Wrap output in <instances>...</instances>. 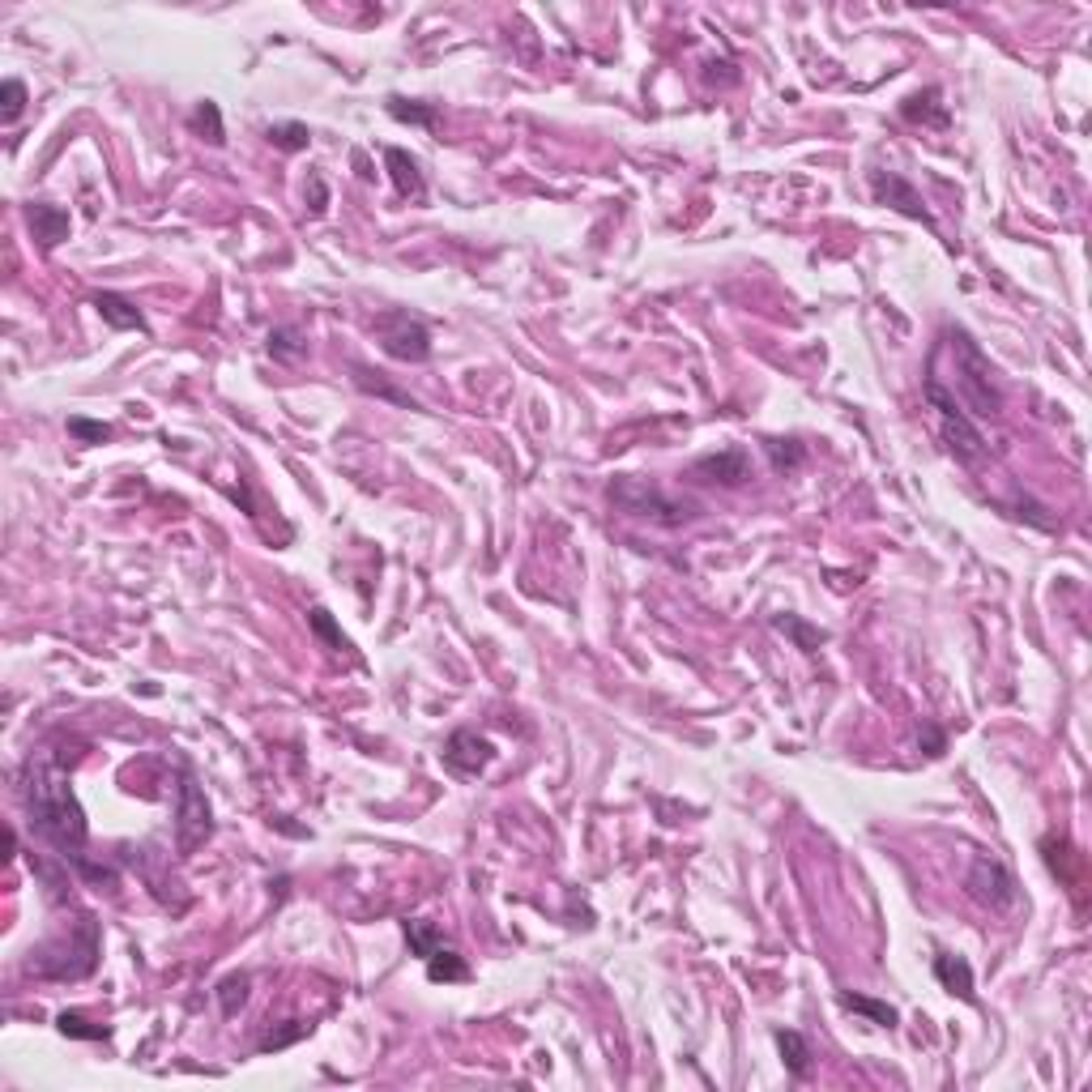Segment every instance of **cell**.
I'll return each instance as SVG.
<instances>
[{
  "mask_svg": "<svg viewBox=\"0 0 1092 1092\" xmlns=\"http://www.w3.org/2000/svg\"><path fill=\"white\" fill-rule=\"evenodd\" d=\"M926 401H930V410L939 414L943 444H948V453L956 457V462H965V465L981 462V457H986V436H981L977 423L965 414V406L935 380V376H926Z\"/></svg>",
  "mask_w": 1092,
  "mask_h": 1092,
  "instance_id": "277c9868",
  "label": "cell"
},
{
  "mask_svg": "<svg viewBox=\"0 0 1092 1092\" xmlns=\"http://www.w3.org/2000/svg\"><path fill=\"white\" fill-rule=\"evenodd\" d=\"M427 977L431 981H465L469 977V965L453 948H436V952L427 956Z\"/></svg>",
  "mask_w": 1092,
  "mask_h": 1092,
  "instance_id": "ffe728a7",
  "label": "cell"
},
{
  "mask_svg": "<svg viewBox=\"0 0 1092 1092\" xmlns=\"http://www.w3.org/2000/svg\"><path fill=\"white\" fill-rule=\"evenodd\" d=\"M265 137L274 141L278 150L294 154V150H307V141H312V132H307V125H299V120H287V125H269V132H265Z\"/></svg>",
  "mask_w": 1092,
  "mask_h": 1092,
  "instance_id": "484cf974",
  "label": "cell"
},
{
  "mask_svg": "<svg viewBox=\"0 0 1092 1092\" xmlns=\"http://www.w3.org/2000/svg\"><path fill=\"white\" fill-rule=\"evenodd\" d=\"M307 619H312V631H316V636L329 640V649H350V640L342 636V628L333 624V615L325 611V606H312V615H307Z\"/></svg>",
  "mask_w": 1092,
  "mask_h": 1092,
  "instance_id": "f1b7e54d",
  "label": "cell"
},
{
  "mask_svg": "<svg viewBox=\"0 0 1092 1092\" xmlns=\"http://www.w3.org/2000/svg\"><path fill=\"white\" fill-rule=\"evenodd\" d=\"M376 337H380L384 355L397 363H423L431 359V329L419 316H410L406 307H388L376 316Z\"/></svg>",
  "mask_w": 1092,
  "mask_h": 1092,
  "instance_id": "8992f818",
  "label": "cell"
},
{
  "mask_svg": "<svg viewBox=\"0 0 1092 1092\" xmlns=\"http://www.w3.org/2000/svg\"><path fill=\"white\" fill-rule=\"evenodd\" d=\"M943 350H952V388L948 393L961 401L965 414H977V419H994L1003 410V393L994 384L990 359L986 350L973 342V333L961 325L943 329Z\"/></svg>",
  "mask_w": 1092,
  "mask_h": 1092,
  "instance_id": "7a4b0ae2",
  "label": "cell"
},
{
  "mask_svg": "<svg viewBox=\"0 0 1092 1092\" xmlns=\"http://www.w3.org/2000/svg\"><path fill=\"white\" fill-rule=\"evenodd\" d=\"M841 1007L849 1011H862V1016H871L875 1024H883V1029H896V1007H887L880 999H867V994H841Z\"/></svg>",
  "mask_w": 1092,
  "mask_h": 1092,
  "instance_id": "d4e9b609",
  "label": "cell"
},
{
  "mask_svg": "<svg viewBox=\"0 0 1092 1092\" xmlns=\"http://www.w3.org/2000/svg\"><path fill=\"white\" fill-rule=\"evenodd\" d=\"M939 99H943L939 90H922V94H909V99H905V107H900V116H905V120H913V125H935V128H943V125H948V107H943Z\"/></svg>",
  "mask_w": 1092,
  "mask_h": 1092,
  "instance_id": "2e32d148",
  "label": "cell"
},
{
  "mask_svg": "<svg viewBox=\"0 0 1092 1092\" xmlns=\"http://www.w3.org/2000/svg\"><path fill=\"white\" fill-rule=\"evenodd\" d=\"M935 977L948 986L952 994H961L965 1003H973V968H968L965 956H935Z\"/></svg>",
  "mask_w": 1092,
  "mask_h": 1092,
  "instance_id": "9a60e30c",
  "label": "cell"
},
{
  "mask_svg": "<svg viewBox=\"0 0 1092 1092\" xmlns=\"http://www.w3.org/2000/svg\"><path fill=\"white\" fill-rule=\"evenodd\" d=\"M56 1029H60L64 1037H77V1042H107V1037H112V1029H107V1024L86 1020L82 1011H60V1016H56Z\"/></svg>",
  "mask_w": 1092,
  "mask_h": 1092,
  "instance_id": "7402d4cb",
  "label": "cell"
},
{
  "mask_svg": "<svg viewBox=\"0 0 1092 1092\" xmlns=\"http://www.w3.org/2000/svg\"><path fill=\"white\" fill-rule=\"evenodd\" d=\"M90 307H94V312H99L112 329H120V333H128V329L145 333V316L137 312V307H132V299H125V294L99 291V294H90Z\"/></svg>",
  "mask_w": 1092,
  "mask_h": 1092,
  "instance_id": "4fadbf2b",
  "label": "cell"
},
{
  "mask_svg": "<svg viewBox=\"0 0 1092 1092\" xmlns=\"http://www.w3.org/2000/svg\"><path fill=\"white\" fill-rule=\"evenodd\" d=\"M94 965H99V922L82 918L69 935L35 948L31 961H26V973L51 977V981H77V977L94 973Z\"/></svg>",
  "mask_w": 1092,
  "mask_h": 1092,
  "instance_id": "3957f363",
  "label": "cell"
},
{
  "mask_svg": "<svg viewBox=\"0 0 1092 1092\" xmlns=\"http://www.w3.org/2000/svg\"><path fill=\"white\" fill-rule=\"evenodd\" d=\"M918 743H922V751H926V756L935 760V756H943V751H948V734H943L935 721H922V730H918Z\"/></svg>",
  "mask_w": 1092,
  "mask_h": 1092,
  "instance_id": "d6a6232c",
  "label": "cell"
},
{
  "mask_svg": "<svg viewBox=\"0 0 1092 1092\" xmlns=\"http://www.w3.org/2000/svg\"><path fill=\"white\" fill-rule=\"evenodd\" d=\"M325 206H329V193L320 184V175H312V213H325Z\"/></svg>",
  "mask_w": 1092,
  "mask_h": 1092,
  "instance_id": "836d02e7",
  "label": "cell"
},
{
  "mask_svg": "<svg viewBox=\"0 0 1092 1092\" xmlns=\"http://www.w3.org/2000/svg\"><path fill=\"white\" fill-rule=\"evenodd\" d=\"M871 193H875V201H883V206L900 210L905 218H918V222L930 226V213H926V206H922V197L913 193V184L900 180L896 171H871Z\"/></svg>",
  "mask_w": 1092,
  "mask_h": 1092,
  "instance_id": "30bf717a",
  "label": "cell"
},
{
  "mask_svg": "<svg viewBox=\"0 0 1092 1092\" xmlns=\"http://www.w3.org/2000/svg\"><path fill=\"white\" fill-rule=\"evenodd\" d=\"M26 222H31V231L39 239V248L51 252L60 244V239H69V210H60V206H47V201H35V206H26Z\"/></svg>",
  "mask_w": 1092,
  "mask_h": 1092,
  "instance_id": "7c38bea8",
  "label": "cell"
},
{
  "mask_svg": "<svg viewBox=\"0 0 1092 1092\" xmlns=\"http://www.w3.org/2000/svg\"><path fill=\"white\" fill-rule=\"evenodd\" d=\"M248 973H231V977H222L218 981V1007H222V1016H235L239 1007L248 1003Z\"/></svg>",
  "mask_w": 1092,
  "mask_h": 1092,
  "instance_id": "83f0119b",
  "label": "cell"
},
{
  "mask_svg": "<svg viewBox=\"0 0 1092 1092\" xmlns=\"http://www.w3.org/2000/svg\"><path fill=\"white\" fill-rule=\"evenodd\" d=\"M69 436L77 444H103V440H112V427H107V423H90V419H69Z\"/></svg>",
  "mask_w": 1092,
  "mask_h": 1092,
  "instance_id": "4dcf8cb0",
  "label": "cell"
},
{
  "mask_svg": "<svg viewBox=\"0 0 1092 1092\" xmlns=\"http://www.w3.org/2000/svg\"><path fill=\"white\" fill-rule=\"evenodd\" d=\"M406 943H410L414 956H423V961H427V956L436 952V948H444V935H440V930L431 926V922L410 918V922H406Z\"/></svg>",
  "mask_w": 1092,
  "mask_h": 1092,
  "instance_id": "4316f807",
  "label": "cell"
},
{
  "mask_svg": "<svg viewBox=\"0 0 1092 1092\" xmlns=\"http://www.w3.org/2000/svg\"><path fill=\"white\" fill-rule=\"evenodd\" d=\"M777 628H781V631H790V636L798 640V649H806V653H811V649H819V644H824V631H819V628H806L802 619H794V615L777 619Z\"/></svg>",
  "mask_w": 1092,
  "mask_h": 1092,
  "instance_id": "f546056e",
  "label": "cell"
},
{
  "mask_svg": "<svg viewBox=\"0 0 1092 1092\" xmlns=\"http://www.w3.org/2000/svg\"><path fill=\"white\" fill-rule=\"evenodd\" d=\"M764 453H768V462H773L777 474H794V469L806 462V449H802V444H798V440H781V436L764 440Z\"/></svg>",
  "mask_w": 1092,
  "mask_h": 1092,
  "instance_id": "44dd1931",
  "label": "cell"
},
{
  "mask_svg": "<svg viewBox=\"0 0 1092 1092\" xmlns=\"http://www.w3.org/2000/svg\"><path fill=\"white\" fill-rule=\"evenodd\" d=\"M22 802H26V824L39 841H47L64 862H86V811L73 794L69 768L56 756H31L22 768Z\"/></svg>",
  "mask_w": 1092,
  "mask_h": 1092,
  "instance_id": "6da1fadb",
  "label": "cell"
},
{
  "mask_svg": "<svg viewBox=\"0 0 1092 1092\" xmlns=\"http://www.w3.org/2000/svg\"><path fill=\"white\" fill-rule=\"evenodd\" d=\"M611 504H619L624 512H631V517H649V521H657V525H683V521L696 517L692 504L670 500L662 487H653V482H644V478H631V474H624V478L611 482Z\"/></svg>",
  "mask_w": 1092,
  "mask_h": 1092,
  "instance_id": "5b68a950",
  "label": "cell"
},
{
  "mask_svg": "<svg viewBox=\"0 0 1092 1092\" xmlns=\"http://www.w3.org/2000/svg\"><path fill=\"white\" fill-rule=\"evenodd\" d=\"M210 828L213 824H210L206 794H201L193 773H184V781H180V806H175V845H180V854H193V849L210 837Z\"/></svg>",
  "mask_w": 1092,
  "mask_h": 1092,
  "instance_id": "ba28073f",
  "label": "cell"
},
{
  "mask_svg": "<svg viewBox=\"0 0 1092 1092\" xmlns=\"http://www.w3.org/2000/svg\"><path fill=\"white\" fill-rule=\"evenodd\" d=\"M777 1050H781V1062L790 1067L794 1080H802L806 1071H811V1046H806V1037L802 1033H794V1029H777Z\"/></svg>",
  "mask_w": 1092,
  "mask_h": 1092,
  "instance_id": "e0dca14e",
  "label": "cell"
},
{
  "mask_svg": "<svg viewBox=\"0 0 1092 1092\" xmlns=\"http://www.w3.org/2000/svg\"><path fill=\"white\" fill-rule=\"evenodd\" d=\"M22 112H26V86L18 82V77H9V82H5V112H0V120L13 125Z\"/></svg>",
  "mask_w": 1092,
  "mask_h": 1092,
  "instance_id": "1f68e13d",
  "label": "cell"
},
{
  "mask_svg": "<svg viewBox=\"0 0 1092 1092\" xmlns=\"http://www.w3.org/2000/svg\"><path fill=\"white\" fill-rule=\"evenodd\" d=\"M355 384L363 388V393H376V397H384V401H397V406H410V410H419V401H414L410 393H397L388 380H380V372H372V368H363V363H355Z\"/></svg>",
  "mask_w": 1092,
  "mask_h": 1092,
  "instance_id": "ac0fdd59",
  "label": "cell"
},
{
  "mask_svg": "<svg viewBox=\"0 0 1092 1092\" xmlns=\"http://www.w3.org/2000/svg\"><path fill=\"white\" fill-rule=\"evenodd\" d=\"M388 116L401 120V125L436 128V107H431V103H410V99H401V94H388Z\"/></svg>",
  "mask_w": 1092,
  "mask_h": 1092,
  "instance_id": "603a6c76",
  "label": "cell"
},
{
  "mask_svg": "<svg viewBox=\"0 0 1092 1092\" xmlns=\"http://www.w3.org/2000/svg\"><path fill=\"white\" fill-rule=\"evenodd\" d=\"M692 469H696L700 478H709V482H721V487H743V482L751 478V453L734 444V449H721V453L700 457Z\"/></svg>",
  "mask_w": 1092,
  "mask_h": 1092,
  "instance_id": "8fae6325",
  "label": "cell"
},
{
  "mask_svg": "<svg viewBox=\"0 0 1092 1092\" xmlns=\"http://www.w3.org/2000/svg\"><path fill=\"white\" fill-rule=\"evenodd\" d=\"M269 355H274V359H287V363L303 359V355H307L303 333L294 329V325H278L274 333H269Z\"/></svg>",
  "mask_w": 1092,
  "mask_h": 1092,
  "instance_id": "cb8c5ba5",
  "label": "cell"
},
{
  "mask_svg": "<svg viewBox=\"0 0 1092 1092\" xmlns=\"http://www.w3.org/2000/svg\"><path fill=\"white\" fill-rule=\"evenodd\" d=\"M965 887H968V896H973L977 905H986V909H994V913H1003V909H1011V905L1020 900L1016 875H1011L1007 862L994 858V854H977L973 862H968Z\"/></svg>",
  "mask_w": 1092,
  "mask_h": 1092,
  "instance_id": "52a82bcc",
  "label": "cell"
},
{
  "mask_svg": "<svg viewBox=\"0 0 1092 1092\" xmlns=\"http://www.w3.org/2000/svg\"><path fill=\"white\" fill-rule=\"evenodd\" d=\"M384 163H388V171H393V184H397L401 197H423V193H427V180H423V171H419V158H410L406 150L388 145V150H384Z\"/></svg>",
  "mask_w": 1092,
  "mask_h": 1092,
  "instance_id": "5bb4252c",
  "label": "cell"
},
{
  "mask_svg": "<svg viewBox=\"0 0 1092 1092\" xmlns=\"http://www.w3.org/2000/svg\"><path fill=\"white\" fill-rule=\"evenodd\" d=\"M491 760H495V743L482 738L478 730H457L449 743H444V764L462 777H478Z\"/></svg>",
  "mask_w": 1092,
  "mask_h": 1092,
  "instance_id": "9c48e42d",
  "label": "cell"
},
{
  "mask_svg": "<svg viewBox=\"0 0 1092 1092\" xmlns=\"http://www.w3.org/2000/svg\"><path fill=\"white\" fill-rule=\"evenodd\" d=\"M188 125H193L197 137H206L210 145H222L226 141V128H222V112H218V103H197L193 107V116H188Z\"/></svg>",
  "mask_w": 1092,
  "mask_h": 1092,
  "instance_id": "d6986e66",
  "label": "cell"
}]
</instances>
